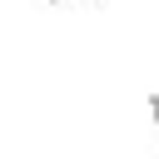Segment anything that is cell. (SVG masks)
<instances>
[{
  "mask_svg": "<svg viewBox=\"0 0 159 159\" xmlns=\"http://www.w3.org/2000/svg\"><path fill=\"white\" fill-rule=\"evenodd\" d=\"M45 5H60V10H70V5H99V0H45Z\"/></svg>",
  "mask_w": 159,
  "mask_h": 159,
  "instance_id": "6da1fadb",
  "label": "cell"
}]
</instances>
